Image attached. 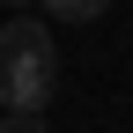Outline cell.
<instances>
[{
  "mask_svg": "<svg viewBox=\"0 0 133 133\" xmlns=\"http://www.w3.org/2000/svg\"><path fill=\"white\" fill-rule=\"evenodd\" d=\"M59 89V44L44 22H0V111H44Z\"/></svg>",
  "mask_w": 133,
  "mask_h": 133,
  "instance_id": "1",
  "label": "cell"
},
{
  "mask_svg": "<svg viewBox=\"0 0 133 133\" xmlns=\"http://www.w3.org/2000/svg\"><path fill=\"white\" fill-rule=\"evenodd\" d=\"M104 8H111V0H44L52 22H104Z\"/></svg>",
  "mask_w": 133,
  "mask_h": 133,
  "instance_id": "2",
  "label": "cell"
},
{
  "mask_svg": "<svg viewBox=\"0 0 133 133\" xmlns=\"http://www.w3.org/2000/svg\"><path fill=\"white\" fill-rule=\"evenodd\" d=\"M0 133H44V111H0Z\"/></svg>",
  "mask_w": 133,
  "mask_h": 133,
  "instance_id": "3",
  "label": "cell"
},
{
  "mask_svg": "<svg viewBox=\"0 0 133 133\" xmlns=\"http://www.w3.org/2000/svg\"><path fill=\"white\" fill-rule=\"evenodd\" d=\"M8 8H22V0H8Z\"/></svg>",
  "mask_w": 133,
  "mask_h": 133,
  "instance_id": "4",
  "label": "cell"
}]
</instances>
